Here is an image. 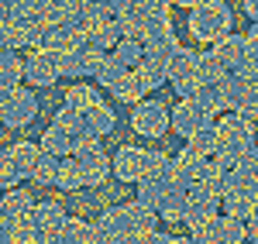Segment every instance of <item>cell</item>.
<instances>
[{"mask_svg": "<svg viewBox=\"0 0 258 244\" xmlns=\"http://www.w3.org/2000/svg\"><path fill=\"white\" fill-rule=\"evenodd\" d=\"M169 244H189V241H182V237H169Z\"/></svg>", "mask_w": 258, "mask_h": 244, "instance_id": "cell-17", "label": "cell"}, {"mask_svg": "<svg viewBox=\"0 0 258 244\" xmlns=\"http://www.w3.org/2000/svg\"><path fill=\"white\" fill-rule=\"evenodd\" d=\"M172 127H176L179 134L193 138L197 131H203V127H207V110H203L197 100H182L176 107V114H172Z\"/></svg>", "mask_w": 258, "mask_h": 244, "instance_id": "cell-6", "label": "cell"}, {"mask_svg": "<svg viewBox=\"0 0 258 244\" xmlns=\"http://www.w3.org/2000/svg\"><path fill=\"white\" fill-rule=\"evenodd\" d=\"M210 59L217 62V69L224 72V76H234V72H241V69H248V62H251V48H248V41H244V38L227 35L224 41H217V48H214Z\"/></svg>", "mask_w": 258, "mask_h": 244, "instance_id": "cell-4", "label": "cell"}, {"mask_svg": "<svg viewBox=\"0 0 258 244\" xmlns=\"http://www.w3.org/2000/svg\"><path fill=\"white\" fill-rule=\"evenodd\" d=\"M76 162H80V172H83V183L86 186H100L107 179V172H110L107 155L97 148V141H93L90 134L80 138V144H76Z\"/></svg>", "mask_w": 258, "mask_h": 244, "instance_id": "cell-3", "label": "cell"}, {"mask_svg": "<svg viewBox=\"0 0 258 244\" xmlns=\"http://www.w3.org/2000/svg\"><path fill=\"white\" fill-rule=\"evenodd\" d=\"M11 103H14V110H11V121L14 124L31 121L35 110H38V103H35V97H31L28 90H14V93H11Z\"/></svg>", "mask_w": 258, "mask_h": 244, "instance_id": "cell-12", "label": "cell"}, {"mask_svg": "<svg viewBox=\"0 0 258 244\" xmlns=\"http://www.w3.org/2000/svg\"><path fill=\"white\" fill-rule=\"evenodd\" d=\"M7 203L14 206V210H28V206H31V196H28V193H24V189H14V193H11V200H7Z\"/></svg>", "mask_w": 258, "mask_h": 244, "instance_id": "cell-15", "label": "cell"}, {"mask_svg": "<svg viewBox=\"0 0 258 244\" xmlns=\"http://www.w3.org/2000/svg\"><path fill=\"white\" fill-rule=\"evenodd\" d=\"M145 59H148V55H145V45H141L138 38H124V41L114 45V59H110V62H117L124 72H127V69L138 72L141 65H145Z\"/></svg>", "mask_w": 258, "mask_h": 244, "instance_id": "cell-8", "label": "cell"}, {"mask_svg": "<svg viewBox=\"0 0 258 244\" xmlns=\"http://www.w3.org/2000/svg\"><path fill=\"white\" fill-rule=\"evenodd\" d=\"M11 158H14V165H18L21 176H35L38 165H41V158H45V151H38L35 144H18V148L11 151Z\"/></svg>", "mask_w": 258, "mask_h": 244, "instance_id": "cell-11", "label": "cell"}, {"mask_svg": "<svg viewBox=\"0 0 258 244\" xmlns=\"http://www.w3.org/2000/svg\"><path fill=\"white\" fill-rule=\"evenodd\" d=\"M66 107H69V110H76V114H86L90 107H97V97H93V90H90V86L76 83V86H69V93H66Z\"/></svg>", "mask_w": 258, "mask_h": 244, "instance_id": "cell-14", "label": "cell"}, {"mask_svg": "<svg viewBox=\"0 0 258 244\" xmlns=\"http://www.w3.org/2000/svg\"><path fill=\"white\" fill-rule=\"evenodd\" d=\"M162 165H165L162 155H155V151H141V148H120L117 155H114V172H117V179H124V183L148 179V176L162 172Z\"/></svg>", "mask_w": 258, "mask_h": 244, "instance_id": "cell-1", "label": "cell"}, {"mask_svg": "<svg viewBox=\"0 0 258 244\" xmlns=\"http://www.w3.org/2000/svg\"><path fill=\"white\" fill-rule=\"evenodd\" d=\"M31 220H35L38 230H45V234L52 237V234L66 224V210H62L59 203H38V206H31Z\"/></svg>", "mask_w": 258, "mask_h": 244, "instance_id": "cell-9", "label": "cell"}, {"mask_svg": "<svg viewBox=\"0 0 258 244\" xmlns=\"http://www.w3.org/2000/svg\"><path fill=\"white\" fill-rule=\"evenodd\" d=\"M135 131L138 134H148V138H162L165 127H169V114L162 103H138L135 107Z\"/></svg>", "mask_w": 258, "mask_h": 244, "instance_id": "cell-5", "label": "cell"}, {"mask_svg": "<svg viewBox=\"0 0 258 244\" xmlns=\"http://www.w3.org/2000/svg\"><path fill=\"white\" fill-rule=\"evenodd\" d=\"M24 76L28 83H38V86H52L59 79V59L55 55H45V52H35L28 65H24Z\"/></svg>", "mask_w": 258, "mask_h": 244, "instance_id": "cell-7", "label": "cell"}, {"mask_svg": "<svg viewBox=\"0 0 258 244\" xmlns=\"http://www.w3.org/2000/svg\"><path fill=\"white\" fill-rule=\"evenodd\" d=\"M189 24H193V35H200V38H207V41L217 38V41H224L227 24H231V11H227L224 4H217V0H207V4H200L197 11H193Z\"/></svg>", "mask_w": 258, "mask_h": 244, "instance_id": "cell-2", "label": "cell"}, {"mask_svg": "<svg viewBox=\"0 0 258 244\" xmlns=\"http://www.w3.org/2000/svg\"><path fill=\"white\" fill-rule=\"evenodd\" d=\"M248 237H251V241L258 244V213L251 217V224H248Z\"/></svg>", "mask_w": 258, "mask_h": 244, "instance_id": "cell-16", "label": "cell"}, {"mask_svg": "<svg viewBox=\"0 0 258 244\" xmlns=\"http://www.w3.org/2000/svg\"><path fill=\"white\" fill-rule=\"evenodd\" d=\"M110 127H114V114H110L107 107H100V103L83 114V131L93 134V138H97V134H107Z\"/></svg>", "mask_w": 258, "mask_h": 244, "instance_id": "cell-10", "label": "cell"}, {"mask_svg": "<svg viewBox=\"0 0 258 244\" xmlns=\"http://www.w3.org/2000/svg\"><path fill=\"white\" fill-rule=\"evenodd\" d=\"M55 186L59 189H83V172L76 158H59V176H55Z\"/></svg>", "mask_w": 258, "mask_h": 244, "instance_id": "cell-13", "label": "cell"}]
</instances>
